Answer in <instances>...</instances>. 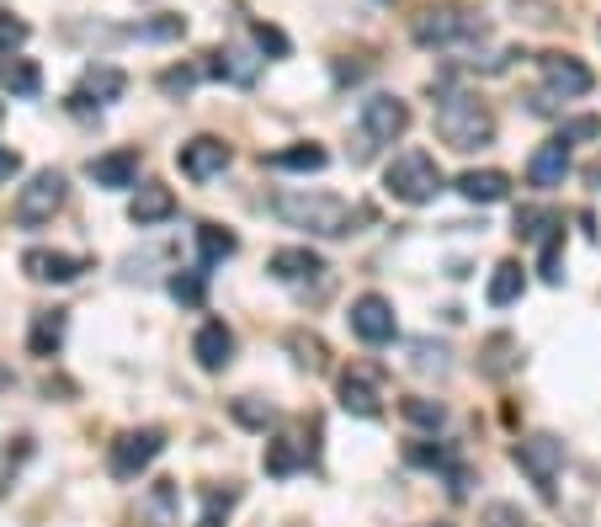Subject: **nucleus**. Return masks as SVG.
Instances as JSON below:
<instances>
[{
	"label": "nucleus",
	"instance_id": "10",
	"mask_svg": "<svg viewBox=\"0 0 601 527\" xmlns=\"http://www.w3.org/2000/svg\"><path fill=\"white\" fill-rule=\"evenodd\" d=\"M362 128H367V139L394 144V139H404V128H410V107H404L400 96H367L362 102Z\"/></svg>",
	"mask_w": 601,
	"mask_h": 527
},
{
	"label": "nucleus",
	"instance_id": "18",
	"mask_svg": "<svg viewBox=\"0 0 601 527\" xmlns=\"http://www.w3.org/2000/svg\"><path fill=\"white\" fill-rule=\"evenodd\" d=\"M213 75L229 85H256V75H261V59L245 48V43H224L219 54H213Z\"/></svg>",
	"mask_w": 601,
	"mask_h": 527
},
{
	"label": "nucleus",
	"instance_id": "27",
	"mask_svg": "<svg viewBox=\"0 0 601 527\" xmlns=\"http://www.w3.org/2000/svg\"><path fill=\"white\" fill-rule=\"evenodd\" d=\"M267 165H272V171H325L330 155H325L320 144H287L278 155H267Z\"/></svg>",
	"mask_w": 601,
	"mask_h": 527
},
{
	"label": "nucleus",
	"instance_id": "12",
	"mask_svg": "<svg viewBox=\"0 0 601 527\" xmlns=\"http://www.w3.org/2000/svg\"><path fill=\"white\" fill-rule=\"evenodd\" d=\"M192 358H198L202 373H224V367L235 363V330L224 320H208L192 336Z\"/></svg>",
	"mask_w": 601,
	"mask_h": 527
},
{
	"label": "nucleus",
	"instance_id": "14",
	"mask_svg": "<svg viewBox=\"0 0 601 527\" xmlns=\"http://www.w3.org/2000/svg\"><path fill=\"white\" fill-rule=\"evenodd\" d=\"M564 176H569V139L554 133L549 144L532 150V161H527V181L549 192V187H564Z\"/></svg>",
	"mask_w": 601,
	"mask_h": 527
},
{
	"label": "nucleus",
	"instance_id": "24",
	"mask_svg": "<svg viewBox=\"0 0 601 527\" xmlns=\"http://www.w3.org/2000/svg\"><path fill=\"white\" fill-rule=\"evenodd\" d=\"M527 278H521V261H500L495 272H490V288H484V298L495 304V309H506V304H517Z\"/></svg>",
	"mask_w": 601,
	"mask_h": 527
},
{
	"label": "nucleus",
	"instance_id": "17",
	"mask_svg": "<svg viewBox=\"0 0 601 527\" xmlns=\"http://www.w3.org/2000/svg\"><path fill=\"white\" fill-rule=\"evenodd\" d=\"M85 176L96 181V187H133L139 181V150H107V155H96V161L85 165Z\"/></svg>",
	"mask_w": 601,
	"mask_h": 527
},
{
	"label": "nucleus",
	"instance_id": "33",
	"mask_svg": "<svg viewBox=\"0 0 601 527\" xmlns=\"http://www.w3.org/2000/svg\"><path fill=\"white\" fill-rule=\"evenodd\" d=\"M287 347L298 352V367H309V373H320V367H325V341H320V336L293 330V336H287Z\"/></svg>",
	"mask_w": 601,
	"mask_h": 527
},
{
	"label": "nucleus",
	"instance_id": "2",
	"mask_svg": "<svg viewBox=\"0 0 601 527\" xmlns=\"http://www.w3.org/2000/svg\"><path fill=\"white\" fill-rule=\"evenodd\" d=\"M437 133L447 150H480L495 139V118L480 96H441L437 107Z\"/></svg>",
	"mask_w": 601,
	"mask_h": 527
},
{
	"label": "nucleus",
	"instance_id": "8",
	"mask_svg": "<svg viewBox=\"0 0 601 527\" xmlns=\"http://www.w3.org/2000/svg\"><path fill=\"white\" fill-rule=\"evenodd\" d=\"M229 161H235V150H229L224 139H213V133H198V139H187V144L176 150L181 176H192V181H213V176H224V165Z\"/></svg>",
	"mask_w": 601,
	"mask_h": 527
},
{
	"label": "nucleus",
	"instance_id": "38",
	"mask_svg": "<svg viewBox=\"0 0 601 527\" xmlns=\"http://www.w3.org/2000/svg\"><path fill=\"white\" fill-rule=\"evenodd\" d=\"M192 85H198V70H192V65H181V70H165V75H161V91H170V96H187Z\"/></svg>",
	"mask_w": 601,
	"mask_h": 527
},
{
	"label": "nucleus",
	"instance_id": "1",
	"mask_svg": "<svg viewBox=\"0 0 601 527\" xmlns=\"http://www.w3.org/2000/svg\"><path fill=\"white\" fill-rule=\"evenodd\" d=\"M272 213L282 224L315 235V241H341V235H352V224L362 219V208H352L346 198H330V192H278Z\"/></svg>",
	"mask_w": 601,
	"mask_h": 527
},
{
	"label": "nucleus",
	"instance_id": "9",
	"mask_svg": "<svg viewBox=\"0 0 601 527\" xmlns=\"http://www.w3.org/2000/svg\"><path fill=\"white\" fill-rule=\"evenodd\" d=\"M352 330H357L367 347H384V341H394V330H400V320H394V304L384 298V293H362V298H352Z\"/></svg>",
	"mask_w": 601,
	"mask_h": 527
},
{
	"label": "nucleus",
	"instance_id": "40",
	"mask_svg": "<svg viewBox=\"0 0 601 527\" xmlns=\"http://www.w3.org/2000/svg\"><path fill=\"white\" fill-rule=\"evenodd\" d=\"M410 458H415V464H426V469H452L447 447H426V443H415V447H410Z\"/></svg>",
	"mask_w": 601,
	"mask_h": 527
},
{
	"label": "nucleus",
	"instance_id": "5",
	"mask_svg": "<svg viewBox=\"0 0 601 527\" xmlns=\"http://www.w3.org/2000/svg\"><path fill=\"white\" fill-rule=\"evenodd\" d=\"M64 192H70L64 171H38V176L16 192V224H27V230L48 224V219L64 208Z\"/></svg>",
	"mask_w": 601,
	"mask_h": 527
},
{
	"label": "nucleus",
	"instance_id": "43",
	"mask_svg": "<svg viewBox=\"0 0 601 527\" xmlns=\"http://www.w3.org/2000/svg\"><path fill=\"white\" fill-rule=\"evenodd\" d=\"M16 171H22V155H16L11 144H0V181H11Z\"/></svg>",
	"mask_w": 601,
	"mask_h": 527
},
{
	"label": "nucleus",
	"instance_id": "22",
	"mask_svg": "<svg viewBox=\"0 0 601 527\" xmlns=\"http://www.w3.org/2000/svg\"><path fill=\"white\" fill-rule=\"evenodd\" d=\"M458 192H463L469 203H500V198L511 192V176H506V171H463V176H458Z\"/></svg>",
	"mask_w": 601,
	"mask_h": 527
},
{
	"label": "nucleus",
	"instance_id": "4",
	"mask_svg": "<svg viewBox=\"0 0 601 527\" xmlns=\"http://www.w3.org/2000/svg\"><path fill=\"white\" fill-rule=\"evenodd\" d=\"M484 22L474 11H458V5H437V11H421L415 16V43L421 48H452L463 38H480Z\"/></svg>",
	"mask_w": 601,
	"mask_h": 527
},
{
	"label": "nucleus",
	"instance_id": "35",
	"mask_svg": "<svg viewBox=\"0 0 601 527\" xmlns=\"http://www.w3.org/2000/svg\"><path fill=\"white\" fill-rule=\"evenodd\" d=\"M480 523H484V527H532V523H527V517L517 512V506H511V501H490V506L480 512Z\"/></svg>",
	"mask_w": 601,
	"mask_h": 527
},
{
	"label": "nucleus",
	"instance_id": "7",
	"mask_svg": "<svg viewBox=\"0 0 601 527\" xmlns=\"http://www.w3.org/2000/svg\"><path fill=\"white\" fill-rule=\"evenodd\" d=\"M517 464L532 475V485L543 490V495H554V480H559V469H564V443H559V437H549V432L521 437V443H517Z\"/></svg>",
	"mask_w": 601,
	"mask_h": 527
},
{
	"label": "nucleus",
	"instance_id": "31",
	"mask_svg": "<svg viewBox=\"0 0 601 527\" xmlns=\"http://www.w3.org/2000/svg\"><path fill=\"white\" fill-rule=\"evenodd\" d=\"M298 464H304V453H298V443H293V437H278V443H267V475H293V469H298Z\"/></svg>",
	"mask_w": 601,
	"mask_h": 527
},
{
	"label": "nucleus",
	"instance_id": "30",
	"mask_svg": "<svg viewBox=\"0 0 601 527\" xmlns=\"http://www.w3.org/2000/svg\"><path fill=\"white\" fill-rule=\"evenodd\" d=\"M235 421H240V426H250V432H267V426L278 421V410L267 406L261 395H240V400H235Z\"/></svg>",
	"mask_w": 601,
	"mask_h": 527
},
{
	"label": "nucleus",
	"instance_id": "26",
	"mask_svg": "<svg viewBox=\"0 0 601 527\" xmlns=\"http://www.w3.org/2000/svg\"><path fill=\"white\" fill-rule=\"evenodd\" d=\"M240 250V241L229 235V230H219V224H198V256L202 267H219V261H229Z\"/></svg>",
	"mask_w": 601,
	"mask_h": 527
},
{
	"label": "nucleus",
	"instance_id": "37",
	"mask_svg": "<svg viewBox=\"0 0 601 527\" xmlns=\"http://www.w3.org/2000/svg\"><path fill=\"white\" fill-rule=\"evenodd\" d=\"M170 298H176V304H202V272L170 278Z\"/></svg>",
	"mask_w": 601,
	"mask_h": 527
},
{
	"label": "nucleus",
	"instance_id": "39",
	"mask_svg": "<svg viewBox=\"0 0 601 527\" xmlns=\"http://www.w3.org/2000/svg\"><path fill=\"white\" fill-rule=\"evenodd\" d=\"M181 33H187L181 16H161V22H144L139 27V38H181Z\"/></svg>",
	"mask_w": 601,
	"mask_h": 527
},
{
	"label": "nucleus",
	"instance_id": "21",
	"mask_svg": "<svg viewBox=\"0 0 601 527\" xmlns=\"http://www.w3.org/2000/svg\"><path fill=\"white\" fill-rule=\"evenodd\" d=\"M64 330H70L64 309H43V315H33V330H27V352H33V358H54V352L64 347Z\"/></svg>",
	"mask_w": 601,
	"mask_h": 527
},
{
	"label": "nucleus",
	"instance_id": "36",
	"mask_svg": "<svg viewBox=\"0 0 601 527\" xmlns=\"http://www.w3.org/2000/svg\"><path fill=\"white\" fill-rule=\"evenodd\" d=\"M250 38H256V48H267V54H287V48H293V43H287V33H282V27H272V22H256V27H250Z\"/></svg>",
	"mask_w": 601,
	"mask_h": 527
},
{
	"label": "nucleus",
	"instance_id": "23",
	"mask_svg": "<svg viewBox=\"0 0 601 527\" xmlns=\"http://www.w3.org/2000/svg\"><path fill=\"white\" fill-rule=\"evenodd\" d=\"M176 512H181V485L176 480H155L150 495H144V517L155 527H176Z\"/></svg>",
	"mask_w": 601,
	"mask_h": 527
},
{
	"label": "nucleus",
	"instance_id": "45",
	"mask_svg": "<svg viewBox=\"0 0 601 527\" xmlns=\"http://www.w3.org/2000/svg\"><path fill=\"white\" fill-rule=\"evenodd\" d=\"M426 527H447V523H426Z\"/></svg>",
	"mask_w": 601,
	"mask_h": 527
},
{
	"label": "nucleus",
	"instance_id": "28",
	"mask_svg": "<svg viewBox=\"0 0 601 527\" xmlns=\"http://www.w3.org/2000/svg\"><path fill=\"white\" fill-rule=\"evenodd\" d=\"M235 501H240V490H235V485H208V490H202L198 527H224V517L235 512Z\"/></svg>",
	"mask_w": 601,
	"mask_h": 527
},
{
	"label": "nucleus",
	"instance_id": "25",
	"mask_svg": "<svg viewBox=\"0 0 601 527\" xmlns=\"http://www.w3.org/2000/svg\"><path fill=\"white\" fill-rule=\"evenodd\" d=\"M517 235L521 241H554V235H564V219L554 213V208H521L517 213Z\"/></svg>",
	"mask_w": 601,
	"mask_h": 527
},
{
	"label": "nucleus",
	"instance_id": "29",
	"mask_svg": "<svg viewBox=\"0 0 601 527\" xmlns=\"http://www.w3.org/2000/svg\"><path fill=\"white\" fill-rule=\"evenodd\" d=\"M400 415L410 421V426L437 432L441 421H447V406H441V400H426V395H410V400H400Z\"/></svg>",
	"mask_w": 601,
	"mask_h": 527
},
{
	"label": "nucleus",
	"instance_id": "34",
	"mask_svg": "<svg viewBox=\"0 0 601 527\" xmlns=\"http://www.w3.org/2000/svg\"><path fill=\"white\" fill-rule=\"evenodd\" d=\"M27 38H33V27H27L22 16H11V11H0V54L11 59V54H16V48H22V43H27Z\"/></svg>",
	"mask_w": 601,
	"mask_h": 527
},
{
	"label": "nucleus",
	"instance_id": "42",
	"mask_svg": "<svg viewBox=\"0 0 601 527\" xmlns=\"http://www.w3.org/2000/svg\"><path fill=\"white\" fill-rule=\"evenodd\" d=\"M601 133V118H569L559 128V139H597Z\"/></svg>",
	"mask_w": 601,
	"mask_h": 527
},
{
	"label": "nucleus",
	"instance_id": "16",
	"mask_svg": "<svg viewBox=\"0 0 601 527\" xmlns=\"http://www.w3.org/2000/svg\"><path fill=\"white\" fill-rule=\"evenodd\" d=\"M267 272H272L278 283H309V278H320L325 272V261L309 250V245H282V250H272Z\"/></svg>",
	"mask_w": 601,
	"mask_h": 527
},
{
	"label": "nucleus",
	"instance_id": "44",
	"mask_svg": "<svg viewBox=\"0 0 601 527\" xmlns=\"http://www.w3.org/2000/svg\"><path fill=\"white\" fill-rule=\"evenodd\" d=\"M5 389H11V367H0V395H5Z\"/></svg>",
	"mask_w": 601,
	"mask_h": 527
},
{
	"label": "nucleus",
	"instance_id": "3",
	"mask_svg": "<svg viewBox=\"0 0 601 527\" xmlns=\"http://www.w3.org/2000/svg\"><path fill=\"white\" fill-rule=\"evenodd\" d=\"M384 192H389L394 203H410V208L432 203V198L441 192V165H437V155H426V150H404L400 161L384 171Z\"/></svg>",
	"mask_w": 601,
	"mask_h": 527
},
{
	"label": "nucleus",
	"instance_id": "13",
	"mask_svg": "<svg viewBox=\"0 0 601 527\" xmlns=\"http://www.w3.org/2000/svg\"><path fill=\"white\" fill-rule=\"evenodd\" d=\"M543 65V81H549V91H559V96H586L591 85H597V75L575 59V54H543L538 59Z\"/></svg>",
	"mask_w": 601,
	"mask_h": 527
},
{
	"label": "nucleus",
	"instance_id": "41",
	"mask_svg": "<svg viewBox=\"0 0 601 527\" xmlns=\"http://www.w3.org/2000/svg\"><path fill=\"white\" fill-rule=\"evenodd\" d=\"M559 245H564V235H554V241L543 245V283H559L564 272H559Z\"/></svg>",
	"mask_w": 601,
	"mask_h": 527
},
{
	"label": "nucleus",
	"instance_id": "11",
	"mask_svg": "<svg viewBox=\"0 0 601 527\" xmlns=\"http://www.w3.org/2000/svg\"><path fill=\"white\" fill-rule=\"evenodd\" d=\"M22 272L33 278V283H75L85 272L81 256H64V250H43V245H33V250H22Z\"/></svg>",
	"mask_w": 601,
	"mask_h": 527
},
{
	"label": "nucleus",
	"instance_id": "20",
	"mask_svg": "<svg viewBox=\"0 0 601 527\" xmlns=\"http://www.w3.org/2000/svg\"><path fill=\"white\" fill-rule=\"evenodd\" d=\"M122 91H128V75H122V70H113V65H91V70L81 75L75 107H85L91 96H96V102H118Z\"/></svg>",
	"mask_w": 601,
	"mask_h": 527
},
{
	"label": "nucleus",
	"instance_id": "32",
	"mask_svg": "<svg viewBox=\"0 0 601 527\" xmlns=\"http://www.w3.org/2000/svg\"><path fill=\"white\" fill-rule=\"evenodd\" d=\"M0 81H5V91H11V96H33V91H38V85H43V75H38V65H27V59H16V65H11V70H5Z\"/></svg>",
	"mask_w": 601,
	"mask_h": 527
},
{
	"label": "nucleus",
	"instance_id": "6",
	"mask_svg": "<svg viewBox=\"0 0 601 527\" xmlns=\"http://www.w3.org/2000/svg\"><path fill=\"white\" fill-rule=\"evenodd\" d=\"M165 453V432L155 426H139V432H122L118 443H113V458H107V469H113V480H139L155 458Z\"/></svg>",
	"mask_w": 601,
	"mask_h": 527
},
{
	"label": "nucleus",
	"instance_id": "15",
	"mask_svg": "<svg viewBox=\"0 0 601 527\" xmlns=\"http://www.w3.org/2000/svg\"><path fill=\"white\" fill-rule=\"evenodd\" d=\"M341 410H352V415H378L384 410V395H378V373L373 367H346L341 373Z\"/></svg>",
	"mask_w": 601,
	"mask_h": 527
},
{
	"label": "nucleus",
	"instance_id": "19",
	"mask_svg": "<svg viewBox=\"0 0 601 527\" xmlns=\"http://www.w3.org/2000/svg\"><path fill=\"white\" fill-rule=\"evenodd\" d=\"M170 213H176V192L161 187V181H144V187L133 192V203H128V219H133L139 230H144V224H161Z\"/></svg>",
	"mask_w": 601,
	"mask_h": 527
},
{
	"label": "nucleus",
	"instance_id": "46",
	"mask_svg": "<svg viewBox=\"0 0 601 527\" xmlns=\"http://www.w3.org/2000/svg\"><path fill=\"white\" fill-rule=\"evenodd\" d=\"M597 33H601V27H597Z\"/></svg>",
	"mask_w": 601,
	"mask_h": 527
}]
</instances>
